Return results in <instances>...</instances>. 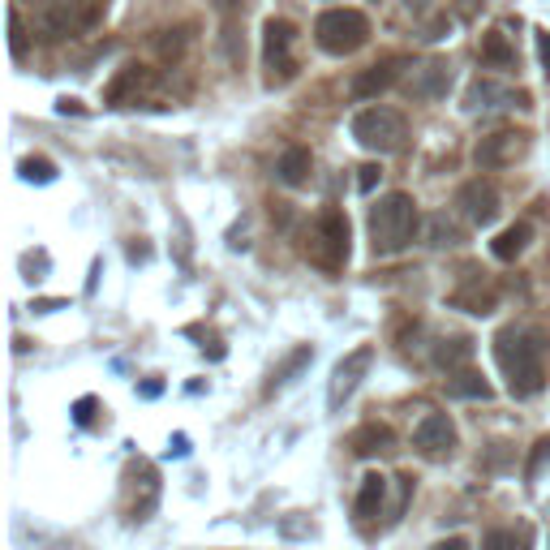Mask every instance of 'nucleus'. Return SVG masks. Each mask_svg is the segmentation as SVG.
<instances>
[{
	"label": "nucleus",
	"instance_id": "f257e3e1",
	"mask_svg": "<svg viewBox=\"0 0 550 550\" xmlns=\"http://www.w3.org/2000/svg\"><path fill=\"white\" fill-rule=\"evenodd\" d=\"M542 353H546V344L538 331H529V327H503L495 336V361H499V370L508 374V392L516 400H529L546 387Z\"/></svg>",
	"mask_w": 550,
	"mask_h": 550
},
{
	"label": "nucleus",
	"instance_id": "f03ea898",
	"mask_svg": "<svg viewBox=\"0 0 550 550\" xmlns=\"http://www.w3.org/2000/svg\"><path fill=\"white\" fill-rule=\"evenodd\" d=\"M417 228H422V211H417V202L409 194L379 198L370 207V250H374V258L400 254L404 245L417 237Z\"/></svg>",
	"mask_w": 550,
	"mask_h": 550
},
{
	"label": "nucleus",
	"instance_id": "7ed1b4c3",
	"mask_svg": "<svg viewBox=\"0 0 550 550\" xmlns=\"http://www.w3.org/2000/svg\"><path fill=\"white\" fill-rule=\"evenodd\" d=\"M349 250H353L349 215H344L340 207L318 211L310 233H306V245H301V254H306L314 267H323V271H340L344 263H349Z\"/></svg>",
	"mask_w": 550,
	"mask_h": 550
},
{
	"label": "nucleus",
	"instance_id": "20e7f679",
	"mask_svg": "<svg viewBox=\"0 0 550 550\" xmlns=\"http://www.w3.org/2000/svg\"><path fill=\"white\" fill-rule=\"evenodd\" d=\"M366 39H370V22L357 9H327L314 22V43L327 56H353L357 48H366Z\"/></svg>",
	"mask_w": 550,
	"mask_h": 550
},
{
	"label": "nucleus",
	"instance_id": "39448f33",
	"mask_svg": "<svg viewBox=\"0 0 550 550\" xmlns=\"http://www.w3.org/2000/svg\"><path fill=\"white\" fill-rule=\"evenodd\" d=\"M353 138H357V147H366L374 155H396L404 151L409 125H404L396 108H361L353 117Z\"/></svg>",
	"mask_w": 550,
	"mask_h": 550
},
{
	"label": "nucleus",
	"instance_id": "423d86ee",
	"mask_svg": "<svg viewBox=\"0 0 550 550\" xmlns=\"http://www.w3.org/2000/svg\"><path fill=\"white\" fill-rule=\"evenodd\" d=\"M99 22V5L91 0H48L39 9V31L48 39H65V35H82Z\"/></svg>",
	"mask_w": 550,
	"mask_h": 550
},
{
	"label": "nucleus",
	"instance_id": "0eeeda50",
	"mask_svg": "<svg viewBox=\"0 0 550 550\" xmlns=\"http://www.w3.org/2000/svg\"><path fill=\"white\" fill-rule=\"evenodd\" d=\"M293 43H297V26L293 22H288V18H267V26H263V61L271 69V82H288L297 74Z\"/></svg>",
	"mask_w": 550,
	"mask_h": 550
},
{
	"label": "nucleus",
	"instance_id": "6e6552de",
	"mask_svg": "<svg viewBox=\"0 0 550 550\" xmlns=\"http://www.w3.org/2000/svg\"><path fill=\"white\" fill-rule=\"evenodd\" d=\"M370 361H374V344H357L349 357H340V366L331 370V383H327V409L331 413H340V404L357 392V383L366 379Z\"/></svg>",
	"mask_w": 550,
	"mask_h": 550
},
{
	"label": "nucleus",
	"instance_id": "1a4fd4ad",
	"mask_svg": "<svg viewBox=\"0 0 550 550\" xmlns=\"http://www.w3.org/2000/svg\"><path fill=\"white\" fill-rule=\"evenodd\" d=\"M529 151V134L525 129H499V134H486L473 147V159L482 168H512L516 159H525Z\"/></svg>",
	"mask_w": 550,
	"mask_h": 550
},
{
	"label": "nucleus",
	"instance_id": "9d476101",
	"mask_svg": "<svg viewBox=\"0 0 550 550\" xmlns=\"http://www.w3.org/2000/svg\"><path fill=\"white\" fill-rule=\"evenodd\" d=\"M456 443H460V434H456V426H452V417H447V413H426L422 422H417V430H413V447L426 460L452 456Z\"/></svg>",
	"mask_w": 550,
	"mask_h": 550
},
{
	"label": "nucleus",
	"instance_id": "9b49d317",
	"mask_svg": "<svg viewBox=\"0 0 550 550\" xmlns=\"http://www.w3.org/2000/svg\"><path fill=\"white\" fill-rule=\"evenodd\" d=\"M456 207H460V215H465L469 224H477V228H486V224H495V215H499V190L490 181H465L456 190Z\"/></svg>",
	"mask_w": 550,
	"mask_h": 550
},
{
	"label": "nucleus",
	"instance_id": "f8f14e48",
	"mask_svg": "<svg viewBox=\"0 0 550 550\" xmlns=\"http://www.w3.org/2000/svg\"><path fill=\"white\" fill-rule=\"evenodd\" d=\"M447 91H452V65L447 61H426L413 69V78H409L413 99H443Z\"/></svg>",
	"mask_w": 550,
	"mask_h": 550
},
{
	"label": "nucleus",
	"instance_id": "ddd939ff",
	"mask_svg": "<svg viewBox=\"0 0 550 550\" xmlns=\"http://www.w3.org/2000/svg\"><path fill=\"white\" fill-rule=\"evenodd\" d=\"M512 104L525 108V95H512L508 86H499L490 78H477L465 95V112H490V108H512Z\"/></svg>",
	"mask_w": 550,
	"mask_h": 550
},
{
	"label": "nucleus",
	"instance_id": "4468645a",
	"mask_svg": "<svg viewBox=\"0 0 550 550\" xmlns=\"http://www.w3.org/2000/svg\"><path fill=\"white\" fill-rule=\"evenodd\" d=\"M396 78H400L396 61H379V65L361 69V74L349 82V95H353V99H374V95L392 91V86H396Z\"/></svg>",
	"mask_w": 550,
	"mask_h": 550
},
{
	"label": "nucleus",
	"instance_id": "2eb2a0df",
	"mask_svg": "<svg viewBox=\"0 0 550 550\" xmlns=\"http://www.w3.org/2000/svg\"><path fill=\"white\" fill-rule=\"evenodd\" d=\"M147 86H151V69L147 65H125L121 74L108 82V104L112 108H125L129 99H138Z\"/></svg>",
	"mask_w": 550,
	"mask_h": 550
},
{
	"label": "nucleus",
	"instance_id": "dca6fc26",
	"mask_svg": "<svg viewBox=\"0 0 550 550\" xmlns=\"http://www.w3.org/2000/svg\"><path fill=\"white\" fill-rule=\"evenodd\" d=\"M469 361H473V340L469 336H447V340L434 344V366L447 370V374L469 370Z\"/></svg>",
	"mask_w": 550,
	"mask_h": 550
},
{
	"label": "nucleus",
	"instance_id": "f3484780",
	"mask_svg": "<svg viewBox=\"0 0 550 550\" xmlns=\"http://www.w3.org/2000/svg\"><path fill=\"white\" fill-rule=\"evenodd\" d=\"M392 443H396V434L379 426V422H366V426H357L349 434V447H353V456H374V452H392Z\"/></svg>",
	"mask_w": 550,
	"mask_h": 550
},
{
	"label": "nucleus",
	"instance_id": "a211bd4d",
	"mask_svg": "<svg viewBox=\"0 0 550 550\" xmlns=\"http://www.w3.org/2000/svg\"><path fill=\"white\" fill-rule=\"evenodd\" d=\"M387 503V477L383 473H366L361 477V490H357V516L361 520H374Z\"/></svg>",
	"mask_w": 550,
	"mask_h": 550
},
{
	"label": "nucleus",
	"instance_id": "6ab92c4d",
	"mask_svg": "<svg viewBox=\"0 0 550 550\" xmlns=\"http://www.w3.org/2000/svg\"><path fill=\"white\" fill-rule=\"evenodd\" d=\"M529 241H533V228L529 224H512V228H503V233L490 241V254H495L499 263H512V258H520L529 250Z\"/></svg>",
	"mask_w": 550,
	"mask_h": 550
},
{
	"label": "nucleus",
	"instance_id": "aec40b11",
	"mask_svg": "<svg viewBox=\"0 0 550 550\" xmlns=\"http://www.w3.org/2000/svg\"><path fill=\"white\" fill-rule=\"evenodd\" d=\"M310 168H314V159L306 147H288L280 155V164H275V177H280L284 185H306L310 181Z\"/></svg>",
	"mask_w": 550,
	"mask_h": 550
},
{
	"label": "nucleus",
	"instance_id": "412c9836",
	"mask_svg": "<svg viewBox=\"0 0 550 550\" xmlns=\"http://www.w3.org/2000/svg\"><path fill=\"white\" fill-rule=\"evenodd\" d=\"M447 396L456 400H490V383L482 379L477 370H460V374H447Z\"/></svg>",
	"mask_w": 550,
	"mask_h": 550
},
{
	"label": "nucleus",
	"instance_id": "4be33fe9",
	"mask_svg": "<svg viewBox=\"0 0 550 550\" xmlns=\"http://www.w3.org/2000/svg\"><path fill=\"white\" fill-rule=\"evenodd\" d=\"M482 65L486 69H512L516 65V48L508 43L503 31H486L482 35Z\"/></svg>",
	"mask_w": 550,
	"mask_h": 550
},
{
	"label": "nucleus",
	"instance_id": "5701e85b",
	"mask_svg": "<svg viewBox=\"0 0 550 550\" xmlns=\"http://www.w3.org/2000/svg\"><path fill=\"white\" fill-rule=\"evenodd\" d=\"M452 306H460V310H469V314H490L495 310V301H499V293H495V284H473V288H456L452 297Z\"/></svg>",
	"mask_w": 550,
	"mask_h": 550
},
{
	"label": "nucleus",
	"instance_id": "b1692460",
	"mask_svg": "<svg viewBox=\"0 0 550 550\" xmlns=\"http://www.w3.org/2000/svg\"><path fill=\"white\" fill-rule=\"evenodd\" d=\"M426 241L434 245V250H443V245H460L465 233H460V224L447 220V215H430V220H426Z\"/></svg>",
	"mask_w": 550,
	"mask_h": 550
},
{
	"label": "nucleus",
	"instance_id": "393cba45",
	"mask_svg": "<svg viewBox=\"0 0 550 550\" xmlns=\"http://www.w3.org/2000/svg\"><path fill=\"white\" fill-rule=\"evenodd\" d=\"M529 533L525 529H486L482 550H525Z\"/></svg>",
	"mask_w": 550,
	"mask_h": 550
},
{
	"label": "nucleus",
	"instance_id": "a878e982",
	"mask_svg": "<svg viewBox=\"0 0 550 550\" xmlns=\"http://www.w3.org/2000/svg\"><path fill=\"white\" fill-rule=\"evenodd\" d=\"M22 177L26 181H39V185H48V181H56V164L52 159H22Z\"/></svg>",
	"mask_w": 550,
	"mask_h": 550
},
{
	"label": "nucleus",
	"instance_id": "bb28decb",
	"mask_svg": "<svg viewBox=\"0 0 550 550\" xmlns=\"http://www.w3.org/2000/svg\"><path fill=\"white\" fill-rule=\"evenodd\" d=\"M310 357H314V349H297L293 357H288V361H284V370H280V374H271L267 392H275V387H284V383H288V374H297V370H301V366H306V361H310Z\"/></svg>",
	"mask_w": 550,
	"mask_h": 550
},
{
	"label": "nucleus",
	"instance_id": "cd10ccee",
	"mask_svg": "<svg viewBox=\"0 0 550 550\" xmlns=\"http://www.w3.org/2000/svg\"><path fill=\"white\" fill-rule=\"evenodd\" d=\"M9 52H13V56L26 52V26H22V18H18V9L9 13Z\"/></svg>",
	"mask_w": 550,
	"mask_h": 550
},
{
	"label": "nucleus",
	"instance_id": "c85d7f7f",
	"mask_svg": "<svg viewBox=\"0 0 550 550\" xmlns=\"http://www.w3.org/2000/svg\"><path fill=\"white\" fill-rule=\"evenodd\" d=\"M546 456H550V434H546V439H538V443H533V460H529V469H525V473H529V477H538V473H542V460H546Z\"/></svg>",
	"mask_w": 550,
	"mask_h": 550
},
{
	"label": "nucleus",
	"instance_id": "c756f323",
	"mask_svg": "<svg viewBox=\"0 0 550 550\" xmlns=\"http://www.w3.org/2000/svg\"><path fill=\"white\" fill-rule=\"evenodd\" d=\"M357 172H361V177H357V190H361V194H370L374 185H379V177H383L379 164H366V168H357Z\"/></svg>",
	"mask_w": 550,
	"mask_h": 550
},
{
	"label": "nucleus",
	"instance_id": "7c9ffc66",
	"mask_svg": "<svg viewBox=\"0 0 550 550\" xmlns=\"http://www.w3.org/2000/svg\"><path fill=\"white\" fill-rule=\"evenodd\" d=\"M215 9H220L228 22H233V18H241V13H245V0H215Z\"/></svg>",
	"mask_w": 550,
	"mask_h": 550
},
{
	"label": "nucleus",
	"instance_id": "2f4dec72",
	"mask_svg": "<svg viewBox=\"0 0 550 550\" xmlns=\"http://www.w3.org/2000/svg\"><path fill=\"white\" fill-rule=\"evenodd\" d=\"M430 550H473L469 538H443V542H434Z\"/></svg>",
	"mask_w": 550,
	"mask_h": 550
},
{
	"label": "nucleus",
	"instance_id": "473e14b6",
	"mask_svg": "<svg viewBox=\"0 0 550 550\" xmlns=\"http://www.w3.org/2000/svg\"><path fill=\"white\" fill-rule=\"evenodd\" d=\"M538 56H542V65H546V78H550V31L538 35Z\"/></svg>",
	"mask_w": 550,
	"mask_h": 550
},
{
	"label": "nucleus",
	"instance_id": "72a5a7b5",
	"mask_svg": "<svg viewBox=\"0 0 550 550\" xmlns=\"http://www.w3.org/2000/svg\"><path fill=\"white\" fill-rule=\"evenodd\" d=\"M456 18H477V0H456Z\"/></svg>",
	"mask_w": 550,
	"mask_h": 550
},
{
	"label": "nucleus",
	"instance_id": "f704fd0d",
	"mask_svg": "<svg viewBox=\"0 0 550 550\" xmlns=\"http://www.w3.org/2000/svg\"><path fill=\"white\" fill-rule=\"evenodd\" d=\"M91 409H95V400H78V422H82V426L91 422Z\"/></svg>",
	"mask_w": 550,
	"mask_h": 550
},
{
	"label": "nucleus",
	"instance_id": "c9c22d12",
	"mask_svg": "<svg viewBox=\"0 0 550 550\" xmlns=\"http://www.w3.org/2000/svg\"><path fill=\"white\" fill-rule=\"evenodd\" d=\"M159 392H164V383H155V379H151V383H142V396H147V400H155Z\"/></svg>",
	"mask_w": 550,
	"mask_h": 550
},
{
	"label": "nucleus",
	"instance_id": "e433bc0d",
	"mask_svg": "<svg viewBox=\"0 0 550 550\" xmlns=\"http://www.w3.org/2000/svg\"><path fill=\"white\" fill-rule=\"evenodd\" d=\"M190 452V443H185V434H177V439H172V456H185Z\"/></svg>",
	"mask_w": 550,
	"mask_h": 550
},
{
	"label": "nucleus",
	"instance_id": "4c0bfd02",
	"mask_svg": "<svg viewBox=\"0 0 550 550\" xmlns=\"http://www.w3.org/2000/svg\"><path fill=\"white\" fill-rule=\"evenodd\" d=\"M284 533L288 538H297V533H306V525H301V520H284Z\"/></svg>",
	"mask_w": 550,
	"mask_h": 550
},
{
	"label": "nucleus",
	"instance_id": "58836bf2",
	"mask_svg": "<svg viewBox=\"0 0 550 550\" xmlns=\"http://www.w3.org/2000/svg\"><path fill=\"white\" fill-rule=\"evenodd\" d=\"M404 5H409V9H413V13H426V9H430V5H434V0H404Z\"/></svg>",
	"mask_w": 550,
	"mask_h": 550
}]
</instances>
